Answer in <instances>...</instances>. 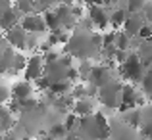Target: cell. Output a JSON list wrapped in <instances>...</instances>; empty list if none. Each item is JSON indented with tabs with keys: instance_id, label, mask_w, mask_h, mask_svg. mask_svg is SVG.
Masks as SVG:
<instances>
[{
	"instance_id": "1",
	"label": "cell",
	"mask_w": 152,
	"mask_h": 140,
	"mask_svg": "<svg viewBox=\"0 0 152 140\" xmlns=\"http://www.w3.org/2000/svg\"><path fill=\"white\" fill-rule=\"evenodd\" d=\"M66 52L71 58H79L81 62H89L100 52V37L85 31H75L66 44Z\"/></svg>"
},
{
	"instance_id": "2",
	"label": "cell",
	"mask_w": 152,
	"mask_h": 140,
	"mask_svg": "<svg viewBox=\"0 0 152 140\" xmlns=\"http://www.w3.org/2000/svg\"><path fill=\"white\" fill-rule=\"evenodd\" d=\"M79 136L83 140H106L110 138V123L102 113L79 119Z\"/></svg>"
},
{
	"instance_id": "3",
	"label": "cell",
	"mask_w": 152,
	"mask_h": 140,
	"mask_svg": "<svg viewBox=\"0 0 152 140\" xmlns=\"http://www.w3.org/2000/svg\"><path fill=\"white\" fill-rule=\"evenodd\" d=\"M119 69H121L123 77L131 83H142V77H145V73H146L145 63L141 62V58H139L135 52H131V54L127 56V59L121 63Z\"/></svg>"
},
{
	"instance_id": "4",
	"label": "cell",
	"mask_w": 152,
	"mask_h": 140,
	"mask_svg": "<svg viewBox=\"0 0 152 140\" xmlns=\"http://www.w3.org/2000/svg\"><path fill=\"white\" fill-rule=\"evenodd\" d=\"M121 88H123L121 83L112 81L110 85L102 86L96 96H98V100H100V104H104V106L110 107V110H115V107H119V104H121Z\"/></svg>"
},
{
	"instance_id": "5",
	"label": "cell",
	"mask_w": 152,
	"mask_h": 140,
	"mask_svg": "<svg viewBox=\"0 0 152 140\" xmlns=\"http://www.w3.org/2000/svg\"><path fill=\"white\" fill-rule=\"evenodd\" d=\"M67 71H69V67H66L60 59L52 63H45V77L50 81V85L67 83Z\"/></svg>"
},
{
	"instance_id": "6",
	"label": "cell",
	"mask_w": 152,
	"mask_h": 140,
	"mask_svg": "<svg viewBox=\"0 0 152 140\" xmlns=\"http://www.w3.org/2000/svg\"><path fill=\"white\" fill-rule=\"evenodd\" d=\"M23 75H25L27 83L41 79L42 75H45V58L39 56V54H35L33 58H29L27 59V67H25V71H23Z\"/></svg>"
},
{
	"instance_id": "7",
	"label": "cell",
	"mask_w": 152,
	"mask_h": 140,
	"mask_svg": "<svg viewBox=\"0 0 152 140\" xmlns=\"http://www.w3.org/2000/svg\"><path fill=\"white\" fill-rule=\"evenodd\" d=\"M112 81H114V75H112L110 67H106V65H96L94 67L93 65V71H91V77H89L91 86H94V88L100 90L102 86L110 85Z\"/></svg>"
},
{
	"instance_id": "8",
	"label": "cell",
	"mask_w": 152,
	"mask_h": 140,
	"mask_svg": "<svg viewBox=\"0 0 152 140\" xmlns=\"http://www.w3.org/2000/svg\"><path fill=\"white\" fill-rule=\"evenodd\" d=\"M110 138L112 140H139L135 129H131L125 121L110 123Z\"/></svg>"
},
{
	"instance_id": "9",
	"label": "cell",
	"mask_w": 152,
	"mask_h": 140,
	"mask_svg": "<svg viewBox=\"0 0 152 140\" xmlns=\"http://www.w3.org/2000/svg\"><path fill=\"white\" fill-rule=\"evenodd\" d=\"M89 19L93 21L94 27H98V29H106L108 23H110V14L106 12L104 4H91V8H89Z\"/></svg>"
},
{
	"instance_id": "10",
	"label": "cell",
	"mask_w": 152,
	"mask_h": 140,
	"mask_svg": "<svg viewBox=\"0 0 152 140\" xmlns=\"http://www.w3.org/2000/svg\"><path fill=\"white\" fill-rule=\"evenodd\" d=\"M19 25L23 27V31H25L27 35H37V33H42V31H46L45 19H42V15H39V14L25 15V17L19 21Z\"/></svg>"
},
{
	"instance_id": "11",
	"label": "cell",
	"mask_w": 152,
	"mask_h": 140,
	"mask_svg": "<svg viewBox=\"0 0 152 140\" xmlns=\"http://www.w3.org/2000/svg\"><path fill=\"white\" fill-rule=\"evenodd\" d=\"M54 12H56V15H58V19H60V25H62V29H73V27H75L77 17L73 15L69 4H58Z\"/></svg>"
},
{
	"instance_id": "12",
	"label": "cell",
	"mask_w": 152,
	"mask_h": 140,
	"mask_svg": "<svg viewBox=\"0 0 152 140\" xmlns=\"http://www.w3.org/2000/svg\"><path fill=\"white\" fill-rule=\"evenodd\" d=\"M137 100H139V96H137V92H135V86L133 85H123L119 110L125 111V113L131 111V110H137Z\"/></svg>"
},
{
	"instance_id": "13",
	"label": "cell",
	"mask_w": 152,
	"mask_h": 140,
	"mask_svg": "<svg viewBox=\"0 0 152 140\" xmlns=\"http://www.w3.org/2000/svg\"><path fill=\"white\" fill-rule=\"evenodd\" d=\"M142 27H145V17H142L141 14H137V15L129 14L127 19H125V23H123V33L129 38H135V37H139Z\"/></svg>"
},
{
	"instance_id": "14",
	"label": "cell",
	"mask_w": 152,
	"mask_h": 140,
	"mask_svg": "<svg viewBox=\"0 0 152 140\" xmlns=\"http://www.w3.org/2000/svg\"><path fill=\"white\" fill-rule=\"evenodd\" d=\"M6 42L12 44L14 48H19V50H25V44H27V33L23 31L21 25L14 27L12 31L6 33Z\"/></svg>"
},
{
	"instance_id": "15",
	"label": "cell",
	"mask_w": 152,
	"mask_h": 140,
	"mask_svg": "<svg viewBox=\"0 0 152 140\" xmlns=\"http://www.w3.org/2000/svg\"><path fill=\"white\" fill-rule=\"evenodd\" d=\"M21 19H23V15L19 14L14 6H12V10L4 12V14L0 15V27H2V31H6V33H8V31H12L14 27H18Z\"/></svg>"
},
{
	"instance_id": "16",
	"label": "cell",
	"mask_w": 152,
	"mask_h": 140,
	"mask_svg": "<svg viewBox=\"0 0 152 140\" xmlns=\"http://www.w3.org/2000/svg\"><path fill=\"white\" fill-rule=\"evenodd\" d=\"M10 94H12V100L23 102V100L31 98V94H33V86H31V83H27V81L15 83V85L10 88Z\"/></svg>"
},
{
	"instance_id": "17",
	"label": "cell",
	"mask_w": 152,
	"mask_h": 140,
	"mask_svg": "<svg viewBox=\"0 0 152 140\" xmlns=\"http://www.w3.org/2000/svg\"><path fill=\"white\" fill-rule=\"evenodd\" d=\"M73 113L77 115L79 119L83 117H91V115H94L96 111H94V104L91 98H83V100H75L73 104Z\"/></svg>"
},
{
	"instance_id": "18",
	"label": "cell",
	"mask_w": 152,
	"mask_h": 140,
	"mask_svg": "<svg viewBox=\"0 0 152 140\" xmlns=\"http://www.w3.org/2000/svg\"><path fill=\"white\" fill-rule=\"evenodd\" d=\"M129 46H131V38L127 37L123 31H115L114 33V48L118 52H125V50H129Z\"/></svg>"
},
{
	"instance_id": "19",
	"label": "cell",
	"mask_w": 152,
	"mask_h": 140,
	"mask_svg": "<svg viewBox=\"0 0 152 140\" xmlns=\"http://www.w3.org/2000/svg\"><path fill=\"white\" fill-rule=\"evenodd\" d=\"M42 19H45L46 29H50V33H60L62 31V25H60V19L56 15V12H46L42 14Z\"/></svg>"
},
{
	"instance_id": "20",
	"label": "cell",
	"mask_w": 152,
	"mask_h": 140,
	"mask_svg": "<svg viewBox=\"0 0 152 140\" xmlns=\"http://www.w3.org/2000/svg\"><path fill=\"white\" fill-rule=\"evenodd\" d=\"M127 10L125 8H118V10H114L110 14V23H112V27L114 29H119V27H123V23H125V19H127Z\"/></svg>"
},
{
	"instance_id": "21",
	"label": "cell",
	"mask_w": 152,
	"mask_h": 140,
	"mask_svg": "<svg viewBox=\"0 0 152 140\" xmlns=\"http://www.w3.org/2000/svg\"><path fill=\"white\" fill-rule=\"evenodd\" d=\"M14 58H15V52L8 46V50L2 54L0 58V75L6 73V71H12V65H14Z\"/></svg>"
},
{
	"instance_id": "22",
	"label": "cell",
	"mask_w": 152,
	"mask_h": 140,
	"mask_svg": "<svg viewBox=\"0 0 152 140\" xmlns=\"http://www.w3.org/2000/svg\"><path fill=\"white\" fill-rule=\"evenodd\" d=\"M12 125H14V119H12V113L8 111V107H0V134L10 131Z\"/></svg>"
},
{
	"instance_id": "23",
	"label": "cell",
	"mask_w": 152,
	"mask_h": 140,
	"mask_svg": "<svg viewBox=\"0 0 152 140\" xmlns=\"http://www.w3.org/2000/svg\"><path fill=\"white\" fill-rule=\"evenodd\" d=\"M125 123L131 127V129H137V127H141V123H142V119H141V110H131V111H127L125 113Z\"/></svg>"
},
{
	"instance_id": "24",
	"label": "cell",
	"mask_w": 152,
	"mask_h": 140,
	"mask_svg": "<svg viewBox=\"0 0 152 140\" xmlns=\"http://www.w3.org/2000/svg\"><path fill=\"white\" fill-rule=\"evenodd\" d=\"M14 8L23 15V17H25V15L35 14V6H33V2H29V0H19V2L14 4Z\"/></svg>"
},
{
	"instance_id": "25",
	"label": "cell",
	"mask_w": 152,
	"mask_h": 140,
	"mask_svg": "<svg viewBox=\"0 0 152 140\" xmlns=\"http://www.w3.org/2000/svg\"><path fill=\"white\" fill-rule=\"evenodd\" d=\"M66 134H67V131H66V127H64V123H54V125L50 127V131H48V138L50 140L66 138Z\"/></svg>"
},
{
	"instance_id": "26",
	"label": "cell",
	"mask_w": 152,
	"mask_h": 140,
	"mask_svg": "<svg viewBox=\"0 0 152 140\" xmlns=\"http://www.w3.org/2000/svg\"><path fill=\"white\" fill-rule=\"evenodd\" d=\"M64 127H66L67 133H71V131H77L79 129V117L75 113H67L66 115V121H64Z\"/></svg>"
},
{
	"instance_id": "27",
	"label": "cell",
	"mask_w": 152,
	"mask_h": 140,
	"mask_svg": "<svg viewBox=\"0 0 152 140\" xmlns=\"http://www.w3.org/2000/svg\"><path fill=\"white\" fill-rule=\"evenodd\" d=\"M125 10H127V14L137 15L139 12L145 10V2H142V0H129V2H127V6H125Z\"/></svg>"
},
{
	"instance_id": "28",
	"label": "cell",
	"mask_w": 152,
	"mask_h": 140,
	"mask_svg": "<svg viewBox=\"0 0 152 140\" xmlns=\"http://www.w3.org/2000/svg\"><path fill=\"white\" fill-rule=\"evenodd\" d=\"M25 67H27V58H25V56H21V54H15L12 71H14V73H18V71H25Z\"/></svg>"
},
{
	"instance_id": "29",
	"label": "cell",
	"mask_w": 152,
	"mask_h": 140,
	"mask_svg": "<svg viewBox=\"0 0 152 140\" xmlns=\"http://www.w3.org/2000/svg\"><path fill=\"white\" fill-rule=\"evenodd\" d=\"M142 88H145L146 96H152V65L146 69L145 77H142Z\"/></svg>"
},
{
	"instance_id": "30",
	"label": "cell",
	"mask_w": 152,
	"mask_h": 140,
	"mask_svg": "<svg viewBox=\"0 0 152 140\" xmlns=\"http://www.w3.org/2000/svg\"><path fill=\"white\" fill-rule=\"evenodd\" d=\"M91 71H93V65H91L89 62H81V65H79V69H77L79 79H81V81H89Z\"/></svg>"
},
{
	"instance_id": "31",
	"label": "cell",
	"mask_w": 152,
	"mask_h": 140,
	"mask_svg": "<svg viewBox=\"0 0 152 140\" xmlns=\"http://www.w3.org/2000/svg\"><path fill=\"white\" fill-rule=\"evenodd\" d=\"M48 92L56 94V96H66L69 92V83H58V85H52Z\"/></svg>"
},
{
	"instance_id": "32",
	"label": "cell",
	"mask_w": 152,
	"mask_h": 140,
	"mask_svg": "<svg viewBox=\"0 0 152 140\" xmlns=\"http://www.w3.org/2000/svg\"><path fill=\"white\" fill-rule=\"evenodd\" d=\"M139 38H142V42H145V41H152V25L145 23V27H142L141 33H139Z\"/></svg>"
},
{
	"instance_id": "33",
	"label": "cell",
	"mask_w": 152,
	"mask_h": 140,
	"mask_svg": "<svg viewBox=\"0 0 152 140\" xmlns=\"http://www.w3.org/2000/svg\"><path fill=\"white\" fill-rule=\"evenodd\" d=\"M141 134L145 138H148V140H152V121H145L141 125Z\"/></svg>"
},
{
	"instance_id": "34",
	"label": "cell",
	"mask_w": 152,
	"mask_h": 140,
	"mask_svg": "<svg viewBox=\"0 0 152 140\" xmlns=\"http://www.w3.org/2000/svg\"><path fill=\"white\" fill-rule=\"evenodd\" d=\"M10 98H12L10 88H8V86H4V85H0V107H2V106H4V104H6Z\"/></svg>"
},
{
	"instance_id": "35",
	"label": "cell",
	"mask_w": 152,
	"mask_h": 140,
	"mask_svg": "<svg viewBox=\"0 0 152 140\" xmlns=\"http://www.w3.org/2000/svg\"><path fill=\"white\" fill-rule=\"evenodd\" d=\"M35 85H37V88H41V90H50V86H52L50 81L45 77V75H42L41 79H37V81H35Z\"/></svg>"
},
{
	"instance_id": "36",
	"label": "cell",
	"mask_w": 152,
	"mask_h": 140,
	"mask_svg": "<svg viewBox=\"0 0 152 140\" xmlns=\"http://www.w3.org/2000/svg\"><path fill=\"white\" fill-rule=\"evenodd\" d=\"M27 50H37L39 48V41L35 35H27V44H25Z\"/></svg>"
},
{
	"instance_id": "37",
	"label": "cell",
	"mask_w": 152,
	"mask_h": 140,
	"mask_svg": "<svg viewBox=\"0 0 152 140\" xmlns=\"http://www.w3.org/2000/svg\"><path fill=\"white\" fill-rule=\"evenodd\" d=\"M142 17H145V21L148 23V25H152V4H146L145 2V10H142Z\"/></svg>"
},
{
	"instance_id": "38",
	"label": "cell",
	"mask_w": 152,
	"mask_h": 140,
	"mask_svg": "<svg viewBox=\"0 0 152 140\" xmlns=\"http://www.w3.org/2000/svg\"><path fill=\"white\" fill-rule=\"evenodd\" d=\"M12 6H14V4H12V2H8V0H0V15H2L4 12L12 10Z\"/></svg>"
},
{
	"instance_id": "39",
	"label": "cell",
	"mask_w": 152,
	"mask_h": 140,
	"mask_svg": "<svg viewBox=\"0 0 152 140\" xmlns=\"http://www.w3.org/2000/svg\"><path fill=\"white\" fill-rule=\"evenodd\" d=\"M66 140H83L79 134H69V136H66Z\"/></svg>"
},
{
	"instance_id": "40",
	"label": "cell",
	"mask_w": 152,
	"mask_h": 140,
	"mask_svg": "<svg viewBox=\"0 0 152 140\" xmlns=\"http://www.w3.org/2000/svg\"><path fill=\"white\" fill-rule=\"evenodd\" d=\"M4 140H15L14 136H8V138H4Z\"/></svg>"
},
{
	"instance_id": "41",
	"label": "cell",
	"mask_w": 152,
	"mask_h": 140,
	"mask_svg": "<svg viewBox=\"0 0 152 140\" xmlns=\"http://www.w3.org/2000/svg\"><path fill=\"white\" fill-rule=\"evenodd\" d=\"M37 140H50V138H37Z\"/></svg>"
},
{
	"instance_id": "42",
	"label": "cell",
	"mask_w": 152,
	"mask_h": 140,
	"mask_svg": "<svg viewBox=\"0 0 152 140\" xmlns=\"http://www.w3.org/2000/svg\"><path fill=\"white\" fill-rule=\"evenodd\" d=\"M0 33H2V27H0Z\"/></svg>"
}]
</instances>
